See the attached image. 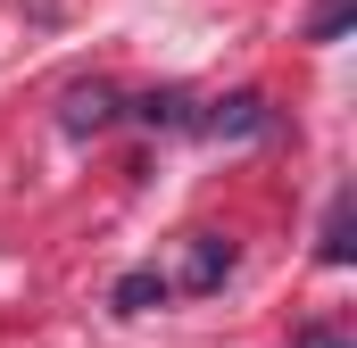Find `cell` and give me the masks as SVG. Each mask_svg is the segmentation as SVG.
<instances>
[{
  "mask_svg": "<svg viewBox=\"0 0 357 348\" xmlns=\"http://www.w3.org/2000/svg\"><path fill=\"white\" fill-rule=\"evenodd\" d=\"M274 125L266 91H225V100H208L199 116H191V133H208V141H258Z\"/></svg>",
  "mask_w": 357,
  "mask_h": 348,
  "instance_id": "obj_1",
  "label": "cell"
},
{
  "mask_svg": "<svg viewBox=\"0 0 357 348\" xmlns=\"http://www.w3.org/2000/svg\"><path fill=\"white\" fill-rule=\"evenodd\" d=\"M116 116H125V100H116V84H100V75H91V84H67V100H59V125H67L75 141L108 133Z\"/></svg>",
  "mask_w": 357,
  "mask_h": 348,
  "instance_id": "obj_2",
  "label": "cell"
},
{
  "mask_svg": "<svg viewBox=\"0 0 357 348\" xmlns=\"http://www.w3.org/2000/svg\"><path fill=\"white\" fill-rule=\"evenodd\" d=\"M225 274H233V241L225 232H191L183 241V290H225Z\"/></svg>",
  "mask_w": 357,
  "mask_h": 348,
  "instance_id": "obj_3",
  "label": "cell"
},
{
  "mask_svg": "<svg viewBox=\"0 0 357 348\" xmlns=\"http://www.w3.org/2000/svg\"><path fill=\"white\" fill-rule=\"evenodd\" d=\"M125 116H142L150 133H183V125H191L199 108H191V91H183V84H158V91H142V100H133Z\"/></svg>",
  "mask_w": 357,
  "mask_h": 348,
  "instance_id": "obj_4",
  "label": "cell"
},
{
  "mask_svg": "<svg viewBox=\"0 0 357 348\" xmlns=\"http://www.w3.org/2000/svg\"><path fill=\"white\" fill-rule=\"evenodd\" d=\"M167 290H175V282H167L158 265H133V274H116L108 307H116V315H150V307H167Z\"/></svg>",
  "mask_w": 357,
  "mask_h": 348,
  "instance_id": "obj_5",
  "label": "cell"
},
{
  "mask_svg": "<svg viewBox=\"0 0 357 348\" xmlns=\"http://www.w3.org/2000/svg\"><path fill=\"white\" fill-rule=\"evenodd\" d=\"M349 232H357V224H349V199H333V216H324V249H316V258H324V265H349L357 258Z\"/></svg>",
  "mask_w": 357,
  "mask_h": 348,
  "instance_id": "obj_6",
  "label": "cell"
},
{
  "mask_svg": "<svg viewBox=\"0 0 357 348\" xmlns=\"http://www.w3.org/2000/svg\"><path fill=\"white\" fill-rule=\"evenodd\" d=\"M349 8H357V0H316V17H307V42H341Z\"/></svg>",
  "mask_w": 357,
  "mask_h": 348,
  "instance_id": "obj_7",
  "label": "cell"
},
{
  "mask_svg": "<svg viewBox=\"0 0 357 348\" xmlns=\"http://www.w3.org/2000/svg\"><path fill=\"white\" fill-rule=\"evenodd\" d=\"M299 348H357L349 332H333V324H307V332H299Z\"/></svg>",
  "mask_w": 357,
  "mask_h": 348,
  "instance_id": "obj_8",
  "label": "cell"
}]
</instances>
